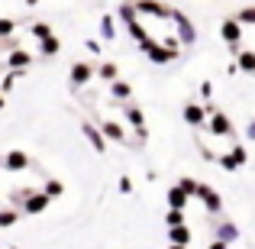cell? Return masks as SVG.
Here are the masks:
<instances>
[{"instance_id": "1", "label": "cell", "mask_w": 255, "mask_h": 249, "mask_svg": "<svg viewBox=\"0 0 255 249\" xmlns=\"http://www.w3.org/2000/svg\"><path fill=\"white\" fill-rule=\"evenodd\" d=\"M139 52L149 55V62H155V65H171V62H178V55H181V49H168V45L158 42V39L139 42Z\"/></svg>"}, {"instance_id": "2", "label": "cell", "mask_w": 255, "mask_h": 249, "mask_svg": "<svg viewBox=\"0 0 255 249\" xmlns=\"http://www.w3.org/2000/svg\"><path fill=\"white\" fill-rule=\"evenodd\" d=\"M194 198L204 204V211L210 214V217H220V214H223V194H220L213 185H207V181H197V191H194Z\"/></svg>"}, {"instance_id": "3", "label": "cell", "mask_w": 255, "mask_h": 249, "mask_svg": "<svg viewBox=\"0 0 255 249\" xmlns=\"http://www.w3.org/2000/svg\"><path fill=\"white\" fill-rule=\"evenodd\" d=\"M168 23L174 26V36H178L181 45H194L197 42V29H194V23L181 10H168Z\"/></svg>"}, {"instance_id": "4", "label": "cell", "mask_w": 255, "mask_h": 249, "mask_svg": "<svg viewBox=\"0 0 255 249\" xmlns=\"http://www.w3.org/2000/svg\"><path fill=\"white\" fill-rule=\"evenodd\" d=\"M243 29H246V26L239 23L236 16H226L223 23H220V36H223V42L233 49V55H236V52L243 49Z\"/></svg>"}, {"instance_id": "5", "label": "cell", "mask_w": 255, "mask_h": 249, "mask_svg": "<svg viewBox=\"0 0 255 249\" xmlns=\"http://www.w3.org/2000/svg\"><path fill=\"white\" fill-rule=\"evenodd\" d=\"M204 126L213 133V136H220V139H233V136H236V130H233V120L226 117L223 110H213L210 117H207Z\"/></svg>"}, {"instance_id": "6", "label": "cell", "mask_w": 255, "mask_h": 249, "mask_svg": "<svg viewBox=\"0 0 255 249\" xmlns=\"http://www.w3.org/2000/svg\"><path fill=\"white\" fill-rule=\"evenodd\" d=\"M94 65L91 62H75L71 65V71H68V84H71V91H81V87H87L94 81Z\"/></svg>"}, {"instance_id": "7", "label": "cell", "mask_w": 255, "mask_h": 249, "mask_svg": "<svg viewBox=\"0 0 255 249\" xmlns=\"http://www.w3.org/2000/svg\"><path fill=\"white\" fill-rule=\"evenodd\" d=\"M100 133L107 136V143H117V146H132V139L126 136V126L120 120H100Z\"/></svg>"}, {"instance_id": "8", "label": "cell", "mask_w": 255, "mask_h": 249, "mask_svg": "<svg viewBox=\"0 0 255 249\" xmlns=\"http://www.w3.org/2000/svg\"><path fill=\"white\" fill-rule=\"evenodd\" d=\"M52 204V198L45 191H29L26 194V201H23V207H19V211L26 214V217H36V214H42L45 207Z\"/></svg>"}, {"instance_id": "9", "label": "cell", "mask_w": 255, "mask_h": 249, "mask_svg": "<svg viewBox=\"0 0 255 249\" xmlns=\"http://www.w3.org/2000/svg\"><path fill=\"white\" fill-rule=\"evenodd\" d=\"M81 133L87 136V143H91L94 149H97L100 156H104V152H107V136L100 133V126L94 123V120H81Z\"/></svg>"}, {"instance_id": "10", "label": "cell", "mask_w": 255, "mask_h": 249, "mask_svg": "<svg viewBox=\"0 0 255 249\" xmlns=\"http://www.w3.org/2000/svg\"><path fill=\"white\" fill-rule=\"evenodd\" d=\"M139 10V16H152V19H168V10L171 6L158 3V0H132Z\"/></svg>"}, {"instance_id": "11", "label": "cell", "mask_w": 255, "mask_h": 249, "mask_svg": "<svg viewBox=\"0 0 255 249\" xmlns=\"http://www.w3.org/2000/svg\"><path fill=\"white\" fill-rule=\"evenodd\" d=\"M239 237H243V233H239V227L233 224V220H217V224H213V240H223V243H239Z\"/></svg>"}, {"instance_id": "12", "label": "cell", "mask_w": 255, "mask_h": 249, "mask_svg": "<svg viewBox=\"0 0 255 249\" xmlns=\"http://www.w3.org/2000/svg\"><path fill=\"white\" fill-rule=\"evenodd\" d=\"M0 165H3V172H26V168H29V156H26L23 149H10L0 159Z\"/></svg>"}, {"instance_id": "13", "label": "cell", "mask_w": 255, "mask_h": 249, "mask_svg": "<svg viewBox=\"0 0 255 249\" xmlns=\"http://www.w3.org/2000/svg\"><path fill=\"white\" fill-rule=\"evenodd\" d=\"M181 120H184L187 126H204V123H207V110H204V104H197V100L184 104V110H181Z\"/></svg>"}, {"instance_id": "14", "label": "cell", "mask_w": 255, "mask_h": 249, "mask_svg": "<svg viewBox=\"0 0 255 249\" xmlns=\"http://www.w3.org/2000/svg\"><path fill=\"white\" fill-rule=\"evenodd\" d=\"M32 65V55L23 49V45H16V49L6 52V68H29Z\"/></svg>"}, {"instance_id": "15", "label": "cell", "mask_w": 255, "mask_h": 249, "mask_svg": "<svg viewBox=\"0 0 255 249\" xmlns=\"http://www.w3.org/2000/svg\"><path fill=\"white\" fill-rule=\"evenodd\" d=\"M123 120H126V126H145V113H142V107H136V104H126L123 100Z\"/></svg>"}, {"instance_id": "16", "label": "cell", "mask_w": 255, "mask_h": 249, "mask_svg": "<svg viewBox=\"0 0 255 249\" xmlns=\"http://www.w3.org/2000/svg\"><path fill=\"white\" fill-rule=\"evenodd\" d=\"M58 52H62V39L52 32V36H45V39H39V55L42 58H55Z\"/></svg>"}, {"instance_id": "17", "label": "cell", "mask_w": 255, "mask_h": 249, "mask_svg": "<svg viewBox=\"0 0 255 249\" xmlns=\"http://www.w3.org/2000/svg\"><path fill=\"white\" fill-rule=\"evenodd\" d=\"M19 217H23V211L19 207H10V204H0V230H10V227L19 224Z\"/></svg>"}, {"instance_id": "18", "label": "cell", "mask_w": 255, "mask_h": 249, "mask_svg": "<svg viewBox=\"0 0 255 249\" xmlns=\"http://www.w3.org/2000/svg\"><path fill=\"white\" fill-rule=\"evenodd\" d=\"M110 97L120 100V104H123V100H129L132 97V84L123 81V78H113V81H110Z\"/></svg>"}, {"instance_id": "19", "label": "cell", "mask_w": 255, "mask_h": 249, "mask_svg": "<svg viewBox=\"0 0 255 249\" xmlns=\"http://www.w3.org/2000/svg\"><path fill=\"white\" fill-rule=\"evenodd\" d=\"M100 39H104V42H113V39H117V16H110V13H107V16H100Z\"/></svg>"}, {"instance_id": "20", "label": "cell", "mask_w": 255, "mask_h": 249, "mask_svg": "<svg viewBox=\"0 0 255 249\" xmlns=\"http://www.w3.org/2000/svg\"><path fill=\"white\" fill-rule=\"evenodd\" d=\"M165 201H168V207H178V211H184V207H187V201H191V198H187V194L181 191L178 185H171L168 191H165Z\"/></svg>"}, {"instance_id": "21", "label": "cell", "mask_w": 255, "mask_h": 249, "mask_svg": "<svg viewBox=\"0 0 255 249\" xmlns=\"http://www.w3.org/2000/svg\"><path fill=\"white\" fill-rule=\"evenodd\" d=\"M94 75H97L100 81H107V84H110L113 78H120V65H117V62H104V65H94Z\"/></svg>"}, {"instance_id": "22", "label": "cell", "mask_w": 255, "mask_h": 249, "mask_svg": "<svg viewBox=\"0 0 255 249\" xmlns=\"http://www.w3.org/2000/svg\"><path fill=\"white\" fill-rule=\"evenodd\" d=\"M236 65H239V71L252 75L255 71V49H239L236 52Z\"/></svg>"}, {"instance_id": "23", "label": "cell", "mask_w": 255, "mask_h": 249, "mask_svg": "<svg viewBox=\"0 0 255 249\" xmlns=\"http://www.w3.org/2000/svg\"><path fill=\"white\" fill-rule=\"evenodd\" d=\"M168 240H171V243H181V246H191V227H187V224L168 227Z\"/></svg>"}, {"instance_id": "24", "label": "cell", "mask_w": 255, "mask_h": 249, "mask_svg": "<svg viewBox=\"0 0 255 249\" xmlns=\"http://www.w3.org/2000/svg\"><path fill=\"white\" fill-rule=\"evenodd\" d=\"M117 19H123V26L132 23V19H139L136 3H132V0H123V3H120V10H117Z\"/></svg>"}, {"instance_id": "25", "label": "cell", "mask_w": 255, "mask_h": 249, "mask_svg": "<svg viewBox=\"0 0 255 249\" xmlns=\"http://www.w3.org/2000/svg\"><path fill=\"white\" fill-rule=\"evenodd\" d=\"M126 32H129V36L136 39V42H145V39H152V36H149V29H145V26L139 23V19H132V23H126Z\"/></svg>"}, {"instance_id": "26", "label": "cell", "mask_w": 255, "mask_h": 249, "mask_svg": "<svg viewBox=\"0 0 255 249\" xmlns=\"http://www.w3.org/2000/svg\"><path fill=\"white\" fill-rule=\"evenodd\" d=\"M42 191L49 194V198H62V194H65V185L58 178H45V188H42Z\"/></svg>"}, {"instance_id": "27", "label": "cell", "mask_w": 255, "mask_h": 249, "mask_svg": "<svg viewBox=\"0 0 255 249\" xmlns=\"http://www.w3.org/2000/svg\"><path fill=\"white\" fill-rule=\"evenodd\" d=\"M29 32H32L36 39H45V36H52V26L45 23V19H36V23L29 26Z\"/></svg>"}, {"instance_id": "28", "label": "cell", "mask_w": 255, "mask_h": 249, "mask_svg": "<svg viewBox=\"0 0 255 249\" xmlns=\"http://www.w3.org/2000/svg\"><path fill=\"white\" fill-rule=\"evenodd\" d=\"M217 162H220V168H223V172H239V168H243V165L236 162V159L230 156V152H223V156H217Z\"/></svg>"}, {"instance_id": "29", "label": "cell", "mask_w": 255, "mask_h": 249, "mask_svg": "<svg viewBox=\"0 0 255 249\" xmlns=\"http://www.w3.org/2000/svg\"><path fill=\"white\" fill-rule=\"evenodd\" d=\"M13 32H16V19L13 16H0V39L13 36Z\"/></svg>"}, {"instance_id": "30", "label": "cell", "mask_w": 255, "mask_h": 249, "mask_svg": "<svg viewBox=\"0 0 255 249\" xmlns=\"http://www.w3.org/2000/svg\"><path fill=\"white\" fill-rule=\"evenodd\" d=\"M236 19H239L243 26H255V3H252V6H243V10L236 13Z\"/></svg>"}, {"instance_id": "31", "label": "cell", "mask_w": 255, "mask_h": 249, "mask_svg": "<svg viewBox=\"0 0 255 249\" xmlns=\"http://www.w3.org/2000/svg\"><path fill=\"white\" fill-rule=\"evenodd\" d=\"M230 156H233V159H236V162H239V165H246V162H249V149H246V146H243V143H233V149H230Z\"/></svg>"}, {"instance_id": "32", "label": "cell", "mask_w": 255, "mask_h": 249, "mask_svg": "<svg viewBox=\"0 0 255 249\" xmlns=\"http://www.w3.org/2000/svg\"><path fill=\"white\" fill-rule=\"evenodd\" d=\"M32 188H19V191H10V198H6V204L10 207H23V201H26V194H29Z\"/></svg>"}, {"instance_id": "33", "label": "cell", "mask_w": 255, "mask_h": 249, "mask_svg": "<svg viewBox=\"0 0 255 249\" xmlns=\"http://www.w3.org/2000/svg\"><path fill=\"white\" fill-rule=\"evenodd\" d=\"M165 224H168V227L184 224V211H178V207H168V214H165Z\"/></svg>"}, {"instance_id": "34", "label": "cell", "mask_w": 255, "mask_h": 249, "mask_svg": "<svg viewBox=\"0 0 255 249\" xmlns=\"http://www.w3.org/2000/svg\"><path fill=\"white\" fill-rule=\"evenodd\" d=\"M178 188L187 194V198H194V191H197V181H194V178H178Z\"/></svg>"}, {"instance_id": "35", "label": "cell", "mask_w": 255, "mask_h": 249, "mask_svg": "<svg viewBox=\"0 0 255 249\" xmlns=\"http://www.w3.org/2000/svg\"><path fill=\"white\" fill-rule=\"evenodd\" d=\"M213 97V81H200V100H210Z\"/></svg>"}, {"instance_id": "36", "label": "cell", "mask_w": 255, "mask_h": 249, "mask_svg": "<svg viewBox=\"0 0 255 249\" xmlns=\"http://www.w3.org/2000/svg\"><path fill=\"white\" fill-rule=\"evenodd\" d=\"M117 188H120V194H132V178H126V175H123V178L117 181Z\"/></svg>"}, {"instance_id": "37", "label": "cell", "mask_w": 255, "mask_h": 249, "mask_svg": "<svg viewBox=\"0 0 255 249\" xmlns=\"http://www.w3.org/2000/svg\"><path fill=\"white\" fill-rule=\"evenodd\" d=\"M84 49L91 52V55H100V49H104V45H100L97 39H84Z\"/></svg>"}, {"instance_id": "38", "label": "cell", "mask_w": 255, "mask_h": 249, "mask_svg": "<svg viewBox=\"0 0 255 249\" xmlns=\"http://www.w3.org/2000/svg\"><path fill=\"white\" fill-rule=\"evenodd\" d=\"M246 139H252V143H255V120L246 123Z\"/></svg>"}, {"instance_id": "39", "label": "cell", "mask_w": 255, "mask_h": 249, "mask_svg": "<svg viewBox=\"0 0 255 249\" xmlns=\"http://www.w3.org/2000/svg\"><path fill=\"white\" fill-rule=\"evenodd\" d=\"M210 249H230V243H223V240H213Z\"/></svg>"}, {"instance_id": "40", "label": "cell", "mask_w": 255, "mask_h": 249, "mask_svg": "<svg viewBox=\"0 0 255 249\" xmlns=\"http://www.w3.org/2000/svg\"><path fill=\"white\" fill-rule=\"evenodd\" d=\"M3 104H6V97H3V91H0V110H3Z\"/></svg>"}, {"instance_id": "41", "label": "cell", "mask_w": 255, "mask_h": 249, "mask_svg": "<svg viewBox=\"0 0 255 249\" xmlns=\"http://www.w3.org/2000/svg\"><path fill=\"white\" fill-rule=\"evenodd\" d=\"M168 249H187V246H181V243H171V246H168Z\"/></svg>"}, {"instance_id": "42", "label": "cell", "mask_w": 255, "mask_h": 249, "mask_svg": "<svg viewBox=\"0 0 255 249\" xmlns=\"http://www.w3.org/2000/svg\"><path fill=\"white\" fill-rule=\"evenodd\" d=\"M26 3H29V6H36V3H39V0H26Z\"/></svg>"}, {"instance_id": "43", "label": "cell", "mask_w": 255, "mask_h": 249, "mask_svg": "<svg viewBox=\"0 0 255 249\" xmlns=\"http://www.w3.org/2000/svg\"><path fill=\"white\" fill-rule=\"evenodd\" d=\"M10 249H19V246H10Z\"/></svg>"}, {"instance_id": "44", "label": "cell", "mask_w": 255, "mask_h": 249, "mask_svg": "<svg viewBox=\"0 0 255 249\" xmlns=\"http://www.w3.org/2000/svg\"><path fill=\"white\" fill-rule=\"evenodd\" d=\"M252 78H255V71H252Z\"/></svg>"}]
</instances>
